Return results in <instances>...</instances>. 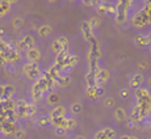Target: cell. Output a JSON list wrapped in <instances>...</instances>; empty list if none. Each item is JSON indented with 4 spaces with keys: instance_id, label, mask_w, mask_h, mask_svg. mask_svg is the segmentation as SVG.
Returning <instances> with one entry per match:
<instances>
[{
    "instance_id": "cell-1",
    "label": "cell",
    "mask_w": 151,
    "mask_h": 139,
    "mask_svg": "<svg viewBox=\"0 0 151 139\" xmlns=\"http://www.w3.org/2000/svg\"><path fill=\"white\" fill-rule=\"evenodd\" d=\"M22 71H24V74L27 75L29 79H36V77L40 75V70L37 67L36 63H33V62L25 64L24 68H22Z\"/></svg>"
},
{
    "instance_id": "cell-20",
    "label": "cell",
    "mask_w": 151,
    "mask_h": 139,
    "mask_svg": "<svg viewBox=\"0 0 151 139\" xmlns=\"http://www.w3.org/2000/svg\"><path fill=\"white\" fill-rule=\"evenodd\" d=\"M113 104H114V101H113L112 98H108V100H106V102H105V105L106 106H110V105H113Z\"/></svg>"
},
{
    "instance_id": "cell-2",
    "label": "cell",
    "mask_w": 151,
    "mask_h": 139,
    "mask_svg": "<svg viewBox=\"0 0 151 139\" xmlns=\"http://www.w3.org/2000/svg\"><path fill=\"white\" fill-rule=\"evenodd\" d=\"M40 58H41V51L38 50V49L36 47H30L27 50V59L29 60V62H38Z\"/></svg>"
},
{
    "instance_id": "cell-16",
    "label": "cell",
    "mask_w": 151,
    "mask_h": 139,
    "mask_svg": "<svg viewBox=\"0 0 151 139\" xmlns=\"http://www.w3.org/2000/svg\"><path fill=\"white\" fill-rule=\"evenodd\" d=\"M88 24L91 25V27H93V28H97V27H99V20H97V19H92L91 21L88 22Z\"/></svg>"
},
{
    "instance_id": "cell-7",
    "label": "cell",
    "mask_w": 151,
    "mask_h": 139,
    "mask_svg": "<svg viewBox=\"0 0 151 139\" xmlns=\"http://www.w3.org/2000/svg\"><path fill=\"white\" fill-rule=\"evenodd\" d=\"M130 83H132L133 87H139L142 83H143V76H142V75H139V74H137L132 79V82H130Z\"/></svg>"
},
{
    "instance_id": "cell-3",
    "label": "cell",
    "mask_w": 151,
    "mask_h": 139,
    "mask_svg": "<svg viewBox=\"0 0 151 139\" xmlns=\"http://www.w3.org/2000/svg\"><path fill=\"white\" fill-rule=\"evenodd\" d=\"M108 77H109V74H108V71H105V70H99L97 71V74L95 75V79H96V82L97 83H101V84H104L108 80Z\"/></svg>"
},
{
    "instance_id": "cell-13",
    "label": "cell",
    "mask_w": 151,
    "mask_h": 139,
    "mask_svg": "<svg viewBox=\"0 0 151 139\" xmlns=\"http://www.w3.org/2000/svg\"><path fill=\"white\" fill-rule=\"evenodd\" d=\"M22 25H24V20H22L21 17H17V19H14V20H13V27L16 28V29L21 28Z\"/></svg>"
},
{
    "instance_id": "cell-8",
    "label": "cell",
    "mask_w": 151,
    "mask_h": 139,
    "mask_svg": "<svg viewBox=\"0 0 151 139\" xmlns=\"http://www.w3.org/2000/svg\"><path fill=\"white\" fill-rule=\"evenodd\" d=\"M65 115V109L63 108H55L53 112H51V118H59V117H63Z\"/></svg>"
},
{
    "instance_id": "cell-23",
    "label": "cell",
    "mask_w": 151,
    "mask_h": 139,
    "mask_svg": "<svg viewBox=\"0 0 151 139\" xmlns=\"http://www.w3.org/2000/svg\"><path fill=\"white\" fill-rule=\"evenodd\" d=\"M7 1H8V3H9V4H12V3H16V1H17V0H7Z\"/></svg>"
},
{
    "instance_id": "cell-9",
    "label": "cell",
    "mask_w": 151,
    "mask_h": 139,
    "mask_svg": "<svg viewBox=\"0 0 151 139\" xmlns=\"http://www.w3.org/2000/svg\"><path fill=\"white\" fill-rule=\"evenodd\" d=\"M13 93H14L13 87H11V85L4 87V95H3V98H9ZM3 98H1V100H3Z\"/></svg>"
},
{
    "instance_id": "cell-24",
    "label": "cell",
    "mask_w": 151,
    "mask_h": 139,
    "mask_svg": "<svg viewBox=\"0 0 151 139\" xmlns=\"http://www.w3.org/2000/svg\"><path fill=\"white\" fill-rule=\"evenodd\" d=\"M76 139H86V138H84V137H78Z\"/></svg>"
},
{
    "instance_id": "cell-15",
    "label": "cell",
    "mask_w": 151,
    "mask_h": 139,
    "mask_svg": "<svg viewBox=\"0 0 151 139\" xmlns=\"http://www.w3.org/2000/svg\"><path fill=\"white\" fill-rule=\"evenodd\" d=\"M55 134L59 135V137H63V135L66 134L65 127H57V130H55Z\"/></svg>"
},
{
    "instance_id": "cell-22",
    "label": "cell",
    "mask_w": 151,
    "mask_h": 139,
    "mask_svg": "<svg viewBox=\"0 0 151 139\" xmlns=\"http://www.w3.org/2000/svg\"><path fill=\"white\" fill-rule=\"evenodd\" d=\"M120 139H130V137H127V135H124V137H121Z\"/></svg>"
},
{
    "instance_id": "cell-14",
    "label": "cell",
    "mask_w": 151,
    "mask_h": 139,
    "mask_svg": "<svg viewBox=\"0 0 151 139\" xmlns=\"http://www.w3.org/2000/svg\"><path fill=\"white\" fill-rule=\"evenodd\" d=\"M82 112V105L80 104H74L72 105V113H75V114H78V113Z\"/></svg>"
},
{
    "instance_id": "cell-6",
    "label": "cell",
    "mask_w": 151,
    "mask_h": 139,
    "mask_svg": "<svg viewBox=\"0 0 151 139\" xmlns=\"http://www.w3.org/2000/svg\"><path fill=\"white\" fill-rule=\"evenodd\" d=\"M65 45H63L62 42L59 41V39H55V41L53 42V50L55 51L57 54H59V53H62V51H65Z\"/></svg>"
},
{
    "instance_id": "cell-12",
    "label": "cell",
    "mask_w": 151,
    "mask_h": 139,
    "mask_svg": "<svg viewBox=\"0 0 151 139\" xmlns=\"http://www.w3.org/2000/svg\"><path fill=\"white\" fill-rule=\"evenodd\" d=\"M58 101H59V97H58V95H55V93H51L50 96H49V98H47V102L51 104V105L57 104Z\"/></svg>"
},
{
    "instance_id": "cell-21",
    "label": "cell",
    "mask_w": 151,
    "mask_h": 139,
    "mask_svg": "<svg viewBox=\"0 0 151 139\" xmlns=\"http://www.w3.org/2000/svg\"><path fill=\"white\" fill-rule=\"evenodd\" d=\"M3 95H4V87L0 85V98H3Z\"/></svg>"
},
{
    "instance_id": "cell-17",
    "label": "cell",
    "mask_w": 151,
    "mask_h": 139,
    "mask_svg": "<svg viewBox=\"0 0 151 139\" xmlns=\"http://www.w3.org/2000/svg\"><path fill=\"white\" fill-rule=\"evenodd\" d=\"M22 137H24V130H19V131L14 134V138L16 139H21Z\"/></svg>"
},
{
    "instance_id": "cell-5",
    "label": "cell",
    "mask_w": 151,
    "mask_h": 139,
    "mask_svg": "<svg viewBox=\"0 0 151 139\" xmlns=\"http://www.w3.org/2000/svg\"><path fill=\"white\" fill-rule=\"evenodd\" d=\"M82 30L84 33V36H86V38L88 39V41H91L92 39V30H91V25L88 24V22H84L82 25Z\"/></svg>"
},
{
    "instance_id": "cell-25",
    "label": "cell",
    "mask_w": 151,
    "mask_h": 139,
    "mask_svg": "<svg viewBox=\"0 0 151 139\" xmlns=\"http://www.w3.org/2000/svg\"><path fill=\"white\" fill-rule=\"evenodd\" d=\"M0 102H1V98H0Z\"/></svg>"
},
{
    "instance_id": "cell-19",
    "label": "cell",
    "mask_w": 151,
    "mask_h": 139,
    "mask_svg": "<svg viewBox=\"0 0 151 139\" xmlns=\"http://www.w3.org/2000/svg\"><path fill=\"white\" fill-rule=\"evenodd\" d=\"M75 125H76V123H75V121H67V126L68 127H71V129H72V127H75Z\"/></svg>"
},
{
    "instance_id": "cell-4",
    "label": "cell",
    "mask_w": 151,
    "mask_h": 139,
    "mask_svg": "<svg viewBox=\"0 0 151 139\" xmlns=\"http://www.w3.org/2000/svg\"><path fill=\"white\" fill-rule=\"evenodd\" d=\"M33 45H34V39H33V37L32 36H27L21 42H20V47L27 49V50L28 49H30V47H33Z\"/></svg>"
},
{
    "instance_id": "cell-18",
    "label": "cell",
    "mask_w": 151,
    "mask_h": 139,
    "mask_svg": "<svg viewBox=\"0 0 151 139\" xmlns=\"http://www.w3.org/2000/svg\"><path fill=\"white\" fill-rule=\"evenodd\" d=\"M116 117L117 118H120V117H125V114H124V110L122 109H117V112H116Z\"/></svg>"
},
{
    "instance_id": "cell-11",
    "label": "cell",
    "mask_w": 151,
    "mask_h": 139,
    "mask_svg": "<svg viewBox=\"0 0 151 139\" xmlns=\"http://www.w3.org/2000/svg\"><path fill=\"white\" fill-rule=\"evenodd\" d=\"M66 63H67V64H70V67H74L75 64H76V62H78V59L76 58H75V55H71V57H67L66 58V60H65Z\"/></svg>"
},
{
    "instance_id": "cell-10",
    "label": "cell",
    "mask_w": 151,
    "mask_h": 139,
    "mask_svg": "<svg viewBox=\"0 0 151 139\" xmlns=\"http://www.w3.org/2000/svg\"><path fill=\"white\" fill-rule=\"evenodd\" d=\"M51 32V28L49 27V25H43V27H41L38 29V34L41 37H45V36H47L49 33Z\"/></svg>"
}]
</instances>
